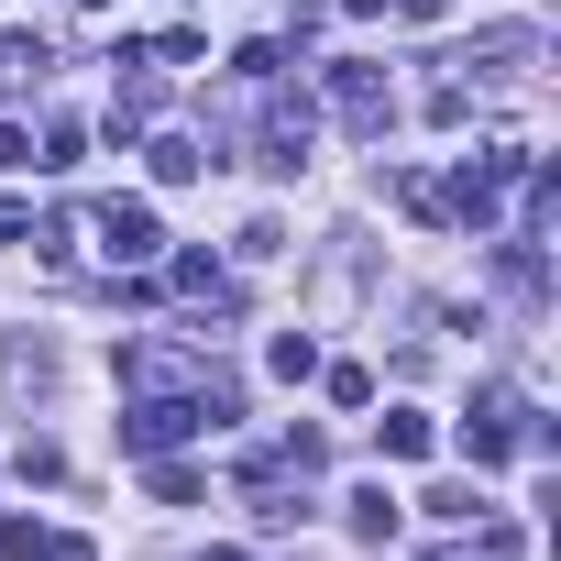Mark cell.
Here are the masks:
<instances>
[{
    "label": "cell",
    "mask_w": 561,
    "mask_h": 561,
    "mask_svg": "<svg viewBox=\"0 0 561 561\" xmlns=\"http://www.w3.org/2000/svg\"><path fill=\"white\" fill-rule=\"evenodd\" d=\"M34 561H100L89 539H34Z\"/></svg>",
    "instance_id": "obj_15"
},
{
    "label": "cell",
    "mask_w": 561,
    "mask_h": 561,
    "mask_svg": "<svg viewBox=\"0 0 561 561\" xmlns=\"http://www.w3.org/2000/svg\"><path fill=\"white\" fill-rule=\"evenodd\" d=\"M430 517H440V528H473L484 495H473V484H430Z\"/></svg>",
    "instance_id": "obj_10"
},
{
    "label": "cell",
    "mask_w": 561,
    "mask_h": 561,
    "mask_svg": "<svg viewBox=\"0 0 561 561\" xmlns=\"http://www.w3.org/2000/svg\"><path fill=\"white\" fill-rule=\"evenodd\" d=\"M0 165H34V133L23 122H0Z\"/></svg>",
    "instance_id": "obj_13"
},
{
    "label": "cell",
    "mask_w": 561,
    "mask_h": 561,
    "mask_svg": "<svg viewBox=\"0 0 561 561\" xmlns=\"http://www.w3.org/2000/svg\"><path fill=\"white\" fill-rule=\"evenodd\" d=\"M397 12H408V23H440V12H451V0H397Z\"/></svg>",
    "instance_id": "obj_16"
},
{
    "label": "cell",
    "mask_w": 561,
    "mask_h": 561,
    "mask_svg": "<svg viewBox=\"0 0 561 561\" xmlns=\"http://www.w3.org/2000/svg\"><path fill=\"white\" fill-rule=\"evenodd\" d=\"M154 242H165V231H154L144 198H100V253H111V264H154Z\"/></svg>",
    "instance_id": "obj_2"
},
{
    "label": "cell",
    "mask_w": 561,
    "mask_h": 561,
    "mask_svg": "<svg viewBox=\"0 0 561 561\" xmlns=\"http://www.w3.org/2000/svg\"><path fill=\"white\" fill-rule=\"evenodd\" d=\"M165 287H176V298H209V309H231V287H220V264H209V253H176V264H165Z\"/></svg>",
    "instance_id": "obj_8"
},
{
    "label": "cell",
    "mask_w": 561,
    "mask_h": 561,
    "mask_svg": "<svg viewBox=\"0 0 561 561\" xmlns=\"http://www.w3.org/2000/svg\"><path fill=\"white\" fill-rule=\"evenodd\" d=\"M342 517H353V539H375V550L397 539V495H386V484H353V495H342Z\"/></svg>",
    "instance_id": "obj_5"
},
{
    "label": "cell",
    "mask_w": 561,
    "mask_h": 561,
    "mask_svg": "<svg viewBox=\"0 0 561 561\" xmlns=\"http://www.w3.org/2000/svg\"><path fill=\"white\" fill-rule=\"evenodd\" d=\"M320 12H331V0H287V23H298V34H309V23H320Z\"/></svg>",
    "instance_id": "obj_17"
},
{
    "label": "cell",
    "mask_w": 561,
    "mask_h": 561,
    "mask_svg": "<svg viewBox=\"0 0 561 561\" xmlns=\"http://www.w3.org/2000/svg\"><path fill=\"white\" fill-rule=\"evenodd\" d=\"M462 462H473V473L517 462V430H506V419H462Z\"/></svg>",
    "instance_id": "obj_7"
},
{
    "label": "cell",
    "mask_w": 561,
    "mask_h": 561,
    "mask_svg": "<svg viewBox=\"0 0 561 561\" xmlns=\"http://www.w3.org/2000/svg\"><path fill=\"white\" fill-rule=\"evenodd\" d=\"M264 364H275V386H309V375H320V342H309V331H275Z\"/></svg>",
    "instance_id": "obj_9"
},
{
    "label": "cell",
    "mask_w": 561,
    "mask_h": 561,
    "mask_svg": "<svg viewBox=\"0 0 561 561\" xmlns=\"http://www.w3.org/2000/svg\"><path fill=\"white\" fill-rule=\"evenodd\" d=\"M331 100H342V122H353V133H386V122H397V100H386V78H375V67H331Z\"/></svg>",
    "instance_id": "obj_3"
},
{
    "label": "cell",
    "mask_w": 561,
    "mask_h": 561,
    "mask_svg": "<svg viewBox=\"0 0 561 561\" xmlns=\"http://www.w3.org/2000/svg\"><path fill=\"white\" fill-rule=\"evenodd\" d=\"M187 430H209V419H198V397H144V408H122V451H133V462L176 451Z\"/></svg>",
    "instance_id": "obj_1"
},
{
    "label": "cell",
    "mask_w": 561,
    "mask_h": 561,
    "mask_svg": "<svg viewBox=\"0 0 561 561\" xmlns=\"http://www.w3.org/2000/svg\"><path fill=\"white\" fill-rule=\"evenodd\" d=\"M375 451H386V462H430V419H419V408H386V419H375Z\"/></svg>",
    "instance_id": "obj_4"
},
{
    "label": "cell",
    "mask_w": 561,
    "mask_h": 561,
    "mask_svg": "<svg viewBox=\"0 0 561 561\" xmlns=\"http://www.w3.org/2000/svg\"><path fill=\"white\" fill-rule=\"evenodd\" d=\"M242 264H275V253H287V231H275V220H242V242H231Z\"/></svg>",
    "instance_id": "obj_11"
},
{
    "label": "cell",
    "mask_w": 561,
    "mask_h": 561,
    "mask_svg": "<svg viewBox=\"0 0 561 561\" xmlns=\"http://www.w3.org/2000/svg\"><path fill=\"white\" fill-rule=\"evenodd\" d=\"M144 154H154V187H187V176H209V154H198L187 133H154Z\"/></svg>",
    "instance_id": "obj_6"
},
{
    "label": "cell",
    "mask_w": 561,
    "mask_h": 561,
    "mask_svg": "<svg viewBox=\"0 0 561 561\" xmlns=\"http://www.w3.org/2000/svg\"><path fill=\"white\" fill-rule=\"evenodd\" d=\"M473 561H517V528H484V539H473Z\"/></svg>",
    "instance_id": "obj_14"
},
{
    "label": "cell",
    "mask_w": 561,
    "mask_h": 561,
    "mask_svg": "<svg viewBox=\"0 0 561 561\" xmlns=\"http://www.w3.org/2000/svg\"><path fill=\"white\" fill-rule=\"evenodd\" d=\"M23 67H45V45H23V34H0V78H23Z\"/></svg>",
    "instance_id": "obj_12"
}]
</instances>
